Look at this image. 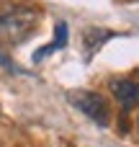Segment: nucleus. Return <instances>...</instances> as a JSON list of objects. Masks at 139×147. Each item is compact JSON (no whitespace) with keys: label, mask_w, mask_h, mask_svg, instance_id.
<instances>
[{"label":"nucleus","mask_w":139,"mask_h":147,"mask_svg":"<svg viewBox=\"0 0 139 147\" xmlns=\"http://www.w3.org/2000/svg\"><path fill=\"white\" fill-rule=\"evenodd\" d=\"M39 28V13L34 8H13L0 13V47H18Z\"/></svg>","instance_id":"obj_1"},{"label":"nucleus","mask_w":139,"mask_h":147,"mask_svg":"<svg viewBox=\"0 0 139 147\" xmlns=\"http://www.w3.org/2000/svg\"><path fill=\"white\" fill-rule=\"evenodd\" d=\"M67 101L70 106H75L83 116H88L90 121H95L98 127H108L111 121V109H108V101L95 93V90H85V88H75L67 93Z\"/></svg>","instance_id":"obj_2"},{"label":"nucleus","mask_w":139,"mask_h":147,"mask_svg":"<svg viewBox=\"0 0 139 147\" xmlns=\"http://www.w3.org/2000/svg\"><path fill=\"white\" fill-rule=\"evenodd\" d=\"M108 90L124 111H132L134 106H139V85L134 78H113L108 83Z\"/></svg>","instance_id":"obj_3"},{"label":"nucleus","mask_w":139,"mask_h":147,"mask_svg":"<svg viewBox=\"0 0 139 147\" xmlns=\"http://www.w3.org/2000/svg\"><path fill=\"white\" fill-rule=\"evenodd\" d=\"M116 34L113 31H108V28H85L83 31V47H85V59H90L95 52H101V47L106 44V41H111Z\"/></svg>","instance_id":"obj_4"},{"label":"nucleus","mask_w":139,"mask_h":147,"mask_svg":"<svg viewBox=\"0 0 139 147\" xmlns=\"http://www.w3.org/2000/svg\"><path fill=\"white\" fill-rule=\"evenodd\" d=\"M67 39H70V28H67V23L64 21H59L57 23V36L52 39V44H46V47H41V49H36V54H34V62H41L49 52H57V49H62L64 44H67Z\"/></svg>","instance_id":"obj_5"},{"label":"nucleus","mask_w":139,"mask_h":147,"mask_svg":"<svg viewBox=\"0 0 139 147\" xmlns=\"http://www.w3.org/2000/svg\"><path fill=\"white\" fill-rule=\"evenodd\" d=\"M134 80H137V85H139V72H137V78H134Z\"/></svg>","instance_id":"obj_6"},{"label":"nucleus","mask_w":139,"mask_h":147,"mask_svg":"<svg viewBox=\"0 0 139 147\" xmlns=\"http://www.w3.org/2000/svg\"><path fill=\"white\" fill-rule=\"evenodd\" d=\"M137 124H139V121H137Z\"/></svg>","instance_id":"obj_7"}]
</instances>
